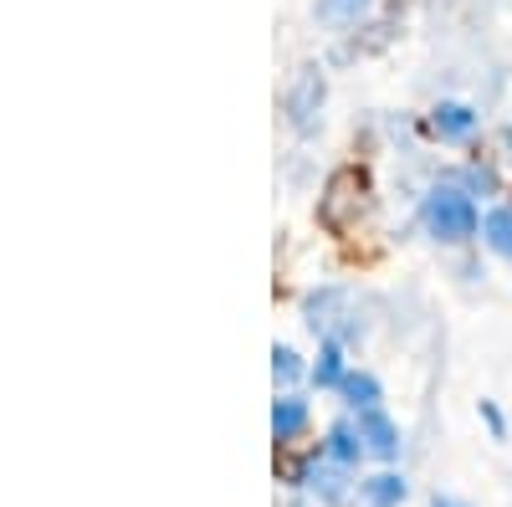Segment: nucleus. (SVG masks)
<instances>
[{"mask_svg":"<svg viewBox=\"0 0 512 507\" xmlns=\"http://www.w3.org/2000/svg\"><path fill=\"white\" fill-rule=\"evenodd\" d=\"M364 441H369L374 456H395L400 451V436H395V426L384 415H364Z\"/></svg>","mask_w":512,"mask_h":507,"instance_id":"obj_2","label":"nucleus"},{"mask_svg":"<svg viewBox=\"0 0 512 507\" xmlns=\"http://www.w3.org/2000/svg\"><path fill=\"white\" fill-rule=\"evenodd\" d=\"M487 241L512 257V205H502V210H492V216H487Z\"/></svg>","mask_w":512,"mask_h":507,"instance_id":"obj_4","label":"nucleus"},{"mask_svg":"<svg viewBox=\"0 0 512 507\" xmlns=\"http://www.w3.org/2000/svg\"><path fill=\"white\" fill-rule=\"evenodd\" d=\"M364 492H369V502H374V507H395V502L405 497V482H400L395 472H379Z\"/></svg>","mask_w":512,"mask_h":507,"instance_id":"obj_3","label":"nucleus"},{"mask_svg":"<svg viewBox=\"0 0 512 507\" xmlns=\"http://www.w3.org/2000/svg\"><path fill=\"white\" fill-rule=\"evenodd\" d=\"M436 129H441L446 139H461V134H472V113L451 103V108H441V113H436Z\"/></svg>","mask_w":512,"mask_h":507,"instance_id":"obj_5","label":"nucleus"},{"mask_svg":"<svg viewBox=\"0 0 512 507\" xmlns=\"http://www.w3.org/2000/svg\"><path fill=\"white\" fill-rule=\"evenodd\" d=\"M431 226H436V236H446V241L472 236V226H477V216H472V200L456 195V190L436 195V200H431Z\"/></svg>","mask_w":512,"mask_h":507,"instance_id":"obj_1","label":"nucleus"},{"mask_svg":"<svg viewBox=\"0 0 512 507\" xmlns=\"http://www.w3.org/2000/svg\"><path fill=\"white\" fill-rule=\"evenodd\" d=\"M436 507H466V502H456V497H436Z\"/></svg>","mask_w":512,"mask_h":507,"instance_id":"obj_6","label":"nucleus"}]
</instances>
